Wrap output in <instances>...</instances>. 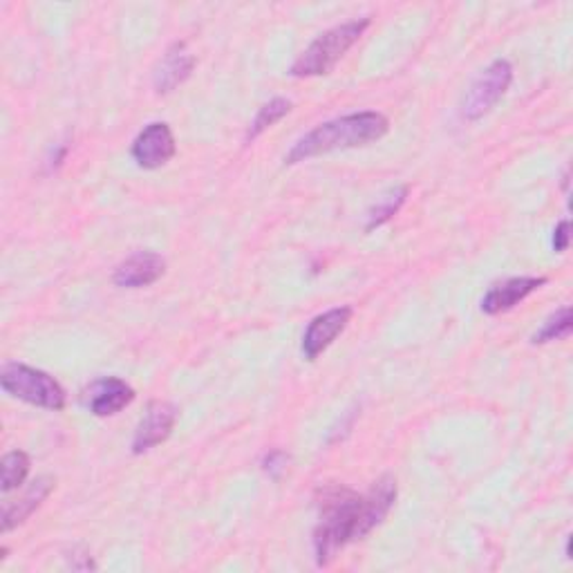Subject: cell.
Listing matches in <instances>:
<instances>
[{
	"mask_svg": "<svg viewBox=\"0 0 573 573\" xmlns=\"http://www.w3.org/2000/svg\"><path fill=\"white\" fill-rule=\"evenodd\" d=\"M513 81V65L507 59L493 61L475 79L471 90L466 92L461 103V115L469 122H478L488 115L497 101L507 94Z\"/></svg>",
	"mask_w": 573,
	"mask_h": 573,
	"instance_id": "5b68a950",
	"label": "cell"
},
{
	"mask_svg": "<svg viewBox=\"0 0 573 573\" xmlns=\"http://www.w3.org/2000/svg\"><path fill=\"white\" fill-rule=\"evenodd\" d=\"M545 282L547 278H533V276H520V278H509L505 282H497L482 298V311L488 316L509 311L515 305H520L526 296L540 290Z\"/></svg>",
	"mask_w": 573,
	"mask_h": 573,
	"instance_id": "30bf717a",
	"label": "cell"
},
{
	"mask_svg": "<svg viewBox=\"0 0 573 573\" xmlns=\"http://www.w3.org/2000/svg\"><path fill=\"white\" fill-rule=\"evenodd\" d=\"M290 111H292V101H290V99L276 97V99H271L269 103H265V105L260 107V111H258L256 119L251 122V126H249V130H246V141L258 139L265 130H269L273 124H278V122H280L286 113H290Z\"/></svg>",
	"mask_w": 573,
	"mask_h": 573,
	"instance_id": "2e32d148",
	"label": "cell"
},
{
	"mask_svg": "<svg viewBox=\"0 0 573 573\" xmlns=\"http://www.w3.org/2000/svg\"><path fill=\"white\" fill-rule=\"evenodd\" d=\"M0 385L12 397L46 410L65 408V390L61 383L43 370H36L23 364H5L0 372Z\"/></svg>",
	"mask_w": 573,
	"mask_h": 573,
	"instance_id": "277c9868",
	"label": "cell"
},
{
	"mask_svg": "<svg viewBox=\"0 0 573 573\" xmlns=\"http://www.w3.org/2000/svg\"><path fill=\"white\" fill-rule=\"evenodd\" d=\"M166 271V260L155 254V251H137L130 258H126L113 276V282L124 290H141L157 282Z\"/></svg>",
	"mask_w": 573,
	"mask_h": 573,
	"instance_id": "9c48e42d",
	"label": "cell"
},
{
	"mask_svg": "<svg viewBox=\"0 0 573 573\" xmlns=\"http://www.w3.org/2000/svg\"><path fill=\"white\" fill-rule=\"evenodd\" d=\"M193 67H195V56L189 52L187 43L170 46L155 69V90L160 94L173 92L177 86H182L191 77Z\"/></svg>",
	"mask_w": 573,
	"mask_h": 573,
	"instance_id": "7c38bea8",
	"label": "cell"
},
{
	"mask_svg": "<svg viewBox=\"0 0 573 573\" xmlns=\"http://www.w3.org/2000/svg\"><path fill=\"white\" fill-rule=\"evenodd\" d=\"M571 307H562L560 311H556L547 322L545 328L533 336V345H545V343H553V341H564L571 334Z\"/></svg>",
	"mask_w": 573,
	"mask_h": 573,
	"instance_id": "e0dca14e",
	"label": "cell"
},
{
	"mask_svg": "<svg viewBox=\"0 0 573 573\" xmlns=\"http://www.w3.org/2000/svg\"><path fill=\"white\" fill-rule=\"evenodd\" d=\"M349 320L352 307H336L316 316L303 334V356L307 361H316V358L339 339Z\"/></svg>",
	"mask_w": 573,
	"mask_h": 573,
	"instance_id": "ba28073f",
	"label": "cell"
},
{
	"mask_svg": "<svg viewBox=\"0 0 573 573\" xmlns=\"http://www.w3.org/2000/svg\"><path fill=\"white\" fill-rule=\"evenodd\" d=\"M286 463H290V457H286V453H282V450H271V453H267L265 459H263V469H265V473H267L269 478L278 480V478L286 471Z\"/></svg>",
	"mask_w": 573,
	"mask_h": 573,
	"instance_id": "ac0fdd59",
	"label": "cell"
},
{
	"mask_svg": "<svg viewBox=\"0 0 573 573\" xmlns=\"http://www.w3.org/2000/svg\"><path fill=\"white\" fill-rule=\"evenodd\" d=\"M408 198V187H397L387 191L368 213V225H366V231H374L379 227H383L387 220H392L394 215L399 213V208L404 206Z\"/></svg>",
	"mask_w": 573,
	"mask_h": 573,
	"instance_id": "9a60e30c",
	"label": "cell"
},
{
	"mask_svg": "<svg viewBox=\"0 0 573 573\" xmlns=\"http://www.w3.org/2000/svg\"><path fill=\"white\" fill-rule=\"evenodd\" d=\"M130 153H132V160L141 168L155 170V168H162L164 164H168L177 153L170 126L155 122V124L143 128L137 135V139L132 141Z\"/></svg>",
	"mask_w": 573,
	"mask_h": 573,
	"instance_id": "8992f818",
	"label": "cell"
},
{
	"mask_svg": "<svg viewBox=\"0 0 573 573\" xmlns=\"http://www.w3.org/2000/svg\"><path fill=\"white\" fill-rule=\"evenodd\" d=\"M54 486H56V482L52 478H39V480L31 482V486L25 491L23 497L8 501L5 509H3V531L8 533L14 526L23 524L50 497Z\"/></svg>",
	"mask_w": 573,
	"mask_h": 573,
	"instance_id": "4fadbf2b",
	"label": "cell"
},
{
	"mask_svg": "<svg viewBox=\"0 0 573 573\" xmlns=\"http://www.w3.org/2000/svg\"><path fill=\"white\" fill-rule=\"evenodd\" d=\"M135 402V390L119 377H103L88 390V408L94 417H113Z\"/></svg>",
	"mask_w": 573,
	"mask_h": 573,
	"instance_id": "8fae6325",
	"label": "cell"
},
{
	"mask_svg": "<svg viewBox=\"0 0 573 573\" xmlns=\"http://www.w3.org/2000/svg\"><path fill=\"white\" fill-rule=\"evenodd\" d=\"M370 23H372L370 18H356L322 31L318 39L296 59L290 75L296 79L330 75L336 63L349 52V48L358 43V39L366 34Z\"/></svg>",
	"mask_w": 573,
	"mask_h": 573,
	"instance_id": "3957f363",
	"label": "cell"
},
{
	"mask_svg": "<svg viewBox=\"0 0 573 573\" xmlns=\"http://www.w3.org/2000/svg\"><path fill=\"white\" fill-rule=\"evenodd\" d=\"M377 529L366 495L345 486L320 491L318 524L314 529V553L318 566L330 564L334 556L354 540H361Z\"/></svg>",
	"mask_w": 573,
	"mask_h": 573,
	"instance_id": "6da1fadb",
	"label": "cell"
},
{
	"mask_svg": "<svg viewBox=\"0 0 573 573\" xmlns=\"http://www.w3.org/2000/svg\"><path fill=\"white\" fill-rule=\"evenodd\" d=\"M175 421H177V408L173 404L153 402L135 430L132 453L143 455V453L153 450L155 446L164 444L173 433Z\"/></svg>",
	"mask_w": 573,
	"mask_h": 573,
	"instance_id": "52a82bcc",
	"label": "cell"
},
{
	"mask_svg": "<svg viewBox=\"0 0 573 573\" xmlns=\"http://www.w3.org/2000/svg\"><path fill=\"white\" fill-rule=\"evenodd\" d=\"M553 249L558 254H564L569 249V220H562L553 231Z\"/></svg>",
	"mask_w": 573,
	"mask_h": 573,
	"instance_id": "d6986e66",
	"label": "cell"
},
{
	"mask_svg": "<svg viewBox=\"0 0 573 573\" xmlns=\"http://www.w3.org/2000/svg\"><path fill=\"white\" fill-rule=\"evenodd\" d=\"M69 564L72 569H77V571H88V569H97V564L92 562V558L88 553H72L69 558Z\"/></svg>",
	"mask_w": 573,
	"mask_h": 573,
	"instance_id": "ffe728a7",
	"label": "cell"
},
{
	"mask_svg": "<svg viewBox=\"0 0 573 573\" xmlns=\"http://www.w3.org/2000/svg\"><path fill=\"white\" fill-rule=\"evenodd\" d=\"M387 130H390V122L381 113L368 111V113L345 115L320 124L311 132L301 137L292 147V151L284 155V164L292 166L334 151L368 147V143L383 139Z\"/></svg>",
	"mask_w": 573,
	"mask_h": 573,
	"instance_id": "7a4b0ae2",
	"label": "cell"
},
{
	"mask_svg": "<svg viewBox=\"0 0 573 573\" xmlns=\"http://www.w3.org/2000/svg\"><path fill=\"white\" fill-rule=\"evenodd\" d=\"M29 455L23 453V450H12L3 457V461H0V491L3 493H10L18 486H23V482L27 480L29 475Z\"/></svg>",
	"mask_w": 573,
	"mask_h": 573,
	"instance_id": "5bb4252c",
	"label": "cell"
}]
</instances>
